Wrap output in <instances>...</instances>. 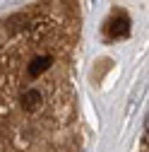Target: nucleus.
<instances>
[{
	"label": "nucleus",
	"mask_w": 149,
	"mask_h": 152,
	"mask_svg": "<svg viewBox=\"0 0 149 152\" xmlns=\"http://www.w3.org/2000/svg\"><path fill=\"white\" fill-rule=\"evenodd\" d=\"M27 27H29V17H27V15H12V17L5 20V29H7L10 34H17V31H22V29H27Z\"/></svg>",
	"instance_id": "nucleus-4"
},
{
	"label": "nucleus",
	"mask_w": 149,
	"mask_h": 152,
	"mask_svg": "<svg viewBox=\"0 0 149 152\" xmlns=\"http://www.w3.org/2000/svg\"><path fill=\"white\" fill-rule=\"evenodd\" d=\"M51 65H53V61H51L48 53H36L34 58L29 61V65H27V77L29 80H39Z\"/></svg>",
	"instance_id": "nucleus-2"
},
{
	"label": "nucleus",
	"mask_w": 149,
	"mask_h": 152,
	"mask_svg": "<svg viewBox=\"0 0 149 152\" xmlns=\"http://www.w3.org/2000/svg\"><path fill=\"white\" fill-rule=\"evenodd\" d=\"M41 104H43V94L36 89V87H31V89H27V92L22 94V109H24V111L34 113V111L41 109Z\"/></svg>",
	"instance_id": "nucleus-3"
},
{
	"label": "nucleus",
	"mask_w": 149,
	"mask_h": 152,
	"mask_svg": "<svg viewBox=\"0 0 149 152\" xmlns=\"http://www.w3.org/2000/svg\"><path fill=\"white\" fill-rule=\"evenodd\" d=\"M106 34L111 39H123V36H127L130 34V17L123 15V12L113 15L108 20V24H106Z\"/></svg>",
	"instance_id": "nucleus-1"
}]
</instances>
